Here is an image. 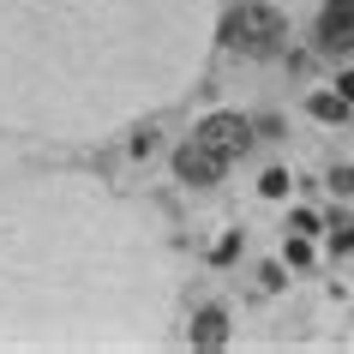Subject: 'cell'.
<instances>
[{
	"label": "cell",
	"mask_w": 354,
	"mask_h": 354,
	"mask_svg": "<svg viewBox=\"0 0 354 354\" xmlns=\"http://www.w3.org/2000/svg\"><path fill=\"white\" fill-rule=\"evenodd\" d=\"M198 24L205 0H0V120L102 138L180 91Z\"/></svg>",
	"instance_id": "1"
},
{
	"label": "cell",
	"mask_w": 354,
	"mask_h": 354,
	"mask_svg": "<svg viewBox=\"0 0 354 354\" xmlns=\"http://www.w3.org/2000/svg\"><path fill=\"white\" fill-rule=\"evenodd\" d=\"M223 48H234L246 60H277L288 48V12L277 0H241V6H228Z\"/></svg>",
	"instance_id": "2"
},
{
	"label": "cell",
	"mask_w": 354,
	"mask_h": 354,
	"mask_svg": "<svg viewBox=\"0 0 354 354\" xmlns=\"http://www.w3.org/2000/svg\"><path fill=\"white\" fill-rule=\"evenodd\" d=\"M192 138H198V145H210L223 162H241L246 145H252V120H246V114H234V109H216V114H205V120L192 127Z\"/></svg>",
	"instance_id": "3"
},
{
	"label": "cell",
	"mask_w": 354,
	"mask_h": 354,
	"mask_svg": "<svg viewBox=\"0 0 354 354\" xmlns=\"http://www.w3.org/2000/svg\"><path fill=\"white\" fill-rule=\"evenodd\" d=\"M174 174H180L187 187H216V180L228 174V162H223V156H216L210 145H198V138H187V145L174 150Z\"/></svg>",
	"instance_id": "4"
},
{
	"label": "cell",
	"mask_w": 354,
	"mask_h": 354,
	"mask_svg": "<svg viewBox=\"0 0 354 354\" xmlns=\"http://www.w3.org/2000/svg\"><path fill=\"white\" fill-rule=\"evenodd\" d=\"M318 48L324 55H354V0H324V12H318Z\"/></svg>",
	"instance_id": "5"
},
{
	"label": "cell",
	"mask_w": 354,
	"mask_h": 354,
	"mask_svg": "<svg viewBox=\"0 0 354 354\" xmlns=\"http://www.w3.org/2000/svg\"><path fill=\"white\" fill-rule=\"evenodd\" d=\"M192 342H198V348H223L228 342V313L223 306H205V313L192 318Z\"/></svg>",
	"instance_id": "6"
},
{
	"label": "cell",
	"mask_w": 354,
	"mask_h": 354,
	"mask_svg": "<svg viewBox=\"0 0 354 354\" xmlns=\"http://www.w3.org/2000/svg\"><path fill=\"white\" fill-rule=\"evenodd\" d=\"M348 109H354V102H348L342 91H313V96H306V114H313V120H324V127H342V120H348Z\"/></svg>",
	"instance_id": "7"
},
{
	"label": "cell",
	"mask_w": 354,
	"mask_h": 354,
	"mask_svg": "<svg viewBox=\"0 0 354 354\" xmlns=\"http://www.w3.org/2000/svg\"><path fill=\"white\" fill-rule=\"evenodd\" d=\"M288 187H295L288 168H264V174H259V192H264V198H288Z\"/></svg>",
	"instance_id": "8"
},
{
	"label": "cell",
	"mask_w": 354,
	"mask_h": 354,
	"mask_svg": "<svg viewBox=\"0 0 354 354\" xmlns=\"http://www.w3.org/2000/svg\"><path fill=\"white\" fill-rule=\"evenodd\" d=\"M282 252H288V264H306L313 259V234H295V228H288V246H282Z\"/></svg>",
	"instance_id": "9"
},
{
	"label": "cell",
	"mask_w": 354,
	"mask_h": 354,
	"mask_svg": "<svg viewBox=\"0 0 354 354\" xmlns=\"http://www.w3.org/2000/svg\"><path fill=\"white\" fill-rule=\"evenodd\" d=\"M288 228H295V234H324V223H318V210H306V205H300L295 216H288Z\"/></svg>",
	"instance_id": "10"
},
{
	"label": "cell",
	"mask_w": 354,
	"mask_h": 354,
	"mask_svg": "<svg viewBox=\"0 0 354 354\" xmlns=\"http://www.w3.org/2000/svg\"><path fill=\"white\" fill-rule=\"evenodd\" d=\"M330 192L336 198H354V168H330Z\"/></svg>",
	"instance_id": "11"
},
{
	"label": "cell",
	"mask_w": 354,
	"mask_h": 354,
	"mask_svg": "<svg viewBox=\"0 0 354 354\" xmlns=\"http://www.w3.org/2000/svg\"><path fill=\"white\" fill-rule=\"evenodd\" d=\"M150 150H156V132L138 127V132H132V156H150Z\"/></svg>",
	"instance_id": "12"
},
{
	"label": "cell",
	"mask_w": 354,
	"mask_h": 354,
	"mask_svg": "<svg viewBox=\"0 0 354 354\" xmlns=\"http://www.w3.org/2000/svg\"><path fill=\"white\" fill-rule=\"evenodd\" d=\"M234 252H241V234H223V241H216V264H228Z\"/></svg>",
	"instance_id": "13"
},
{
	"label": "cell",
	"mask_w": 354,
	"mask_h": 354,
	"mask_svg": "<svg viewBox=\"0 0 354 354\" xmlns=\"http://www.w3.org/2000/svg\"><path fill=\"white\" fill-rule=\"evenodd\" d=\"M336 91H342V96H348V102H354V66H348V73H342V78H336Z\"/></svg>",
	"instance_id": "14"
}]
</instances>
